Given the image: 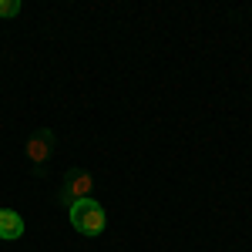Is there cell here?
<instances>
[{
    "mask_svg": "<svg viewBox=\"0 0 252 252\" xmlns=\"http://www.w3.org/2000/svg\"><path fill=\"white\" fill-rule=\"evenodd\" d=\"M67 212H71V225L81 235H91V239H97V235L104 232V225H108V215L101 209V202H94V198H81Z\"/></svg>",
    "mask_w": 252,
    "mask_h": 252,
    "instance_id": "6da1fadb",
    "label": "cell"
},
{
    "mask_svg": "<svg viewBox=\"0 0 252 252\" xmlns=\"http://www.w3.org/2000/svg\"><path fill=\"white\" fill-rule=\"evenodd\" d=\"M27 161L37 168V172H44V161H51V155H54V131L51 128H37L34 135L27 138Z\"/></svg>",
    "mask_w": 252,
    "mask_h": 252,
    "instance_id": "3957f363",
    "label": "cell"
},
{
    "mask_svg": "<svg viewBox=\"0 0 252 252\" xmlns=\"http://www.w3.org/2000/svg\"><path fill=\"white\" fill-rule=\"evenodd\" d=\"M24 235V219L14 209H0V239H20Z\"/></svg>",
    "mask_w": 252,
    "mask_h": 252,
    "instance_id": "277c9868",
    "label": "cell"
},
{
    "mask_svg": "<svg viewBox=\"0 0 252 252\" xmlns=\"http://www.w3.org/2000/svg\"><path fill=\"white\" fill-rule=\"evenodd\" d=\"M91 189H94L91 172H84V168H71V172L64 175V185H61V192H58V202L71 209L74 202H81V198H91Z\"/></svg>",
    "mask_w": 252,
    "mask_h": 252,
    "instance_id": "7a4b0ae2",
    "label": "cell"
},
{
    "mask_svg": "<svg viewBox=\"0 0 252 252\" xmlns=\"http://www.w3.org/2000/svg\"><path fill=\"white\" fill-rule=\"evenodd\" d=\"M20 14V0H0V17H17Z\"/></svg>",
    "mask_w": 252,
    "mask_h": 252,
    "instance_id": "5b68a950",
    "label": "cell"
}]
</instances>
